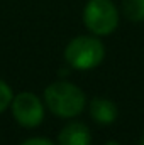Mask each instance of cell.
I'll return each instance as SVG.
<instances>
[{"label": "cell", "mask_w": 144, "mask_h": 145, "mask_svg": "<svg viewBox=\"0 0 144 145\" xmlns=\"http://www.w3.org/2000/svg\"><path fill=\"white\" fill-rule=\"evenodd\" d=\"M83 22L95 36H108L119 25V12L110 0H88L83 10Z\"/></svg>", "instance_id": "3"}, {"label": "cell", "mask_w": 144, "mask_h": 145, "mask_svg": "<svg viewBox=\"0 0 144 145\" xmlns=\"http://www.w3.org/2000/svg\"><path fill=\"white\" fill-rule=\"evenodd\" d=\"M105 145H120V144H119V142H115V140H108Z\"/></svg>", "instance_id": "10"}, {"label": "cell", "mask_w": 144, "mask_h": 145, "mask_svg": "<svg viewBox=\"0 0 144 145\" xmlns=\"http://www.w3.org/2000/svg\"><path fill=\"white\" fill-rule=\"evenodd\" d=\"M90 142H92L90 130L85 127V123L80 121L68 123L58 135L59 145H90Z\"/></svg>", "instance_id": "5"}, {"label": "cell", "mask_w": 144, "mask_h": 145, "mask_svg": "<svg viewBox=\"0 0 144 145\" xmlns=\"http://www.w3.org/2000/svg\"><path fill=\"white\" fill-rule=\"evenodd\" d=\"M44 101L49 111L59 118H73L80 115L87 105L85 93L68 81H56L49 84L44 89Z\"/></svg>", "instance_id": "1"}, {"label": "cell", "mask_w": 144, "mask_h": 145, "mask_svg": "<svg viewBox=\"0 0 144 145\" xmlns=\"http://www.w3.org/2000/svg\"><path fill=\"white\" fill-rule=\"evenodd\" d=\"M105 57V47L97 37L78 36L71 39L65 49V59L75 69L97 68Z\"/></svg>", "instance_id": "2"}, {"label": "cell", "mask_w": 144, "mask_h": 145, "mask_svg": "<svg viewBox=\"0 0 144 145\" xmlns=\"http://www.w3.org/2000/svg\"><path fill=\"white\" fill-rule=\"evenodd\" d=\"M90 116L100 125H108L117 118V106L107 98H93L90 101Z\"/></svg>", "instance_id": "6"}, {"label": "cell", "mask_w": 144, "mask_h": 145, "mask_svg": "<svg viewBox=\"0 0 144 145\" xmlns=\"http://www.w3.org/2000/svg\"><path fill=\"white\" fill-rule=\"evenodd\" d=\"M122 10L131 22L144 20V0H122Z\"/></svg>", "instance_id": "7"}, {"label": "cell", "mask_w": 144, "mask_h": 145, "mask_svg": "<svg viewBox=\"0 0 144 145\" xmlns=\"http://www.w3.org/2000/svg\"><path fill=\"white\" fill-rule=\"evenodd\" d=\"M20 145H54L51 140L48 138H42V137H36V138H29L26 142H22Z\"/></svg>", "instance_id": "9"}, {"label": "cell", "mask_w": 144, "mask_h": 145, "mask_svg": "<svg viewBox=\"0 0 144 145\" xmlns=\"http://www.w3.org/2000/svg\"><path fill=\"white\" fill-rule=\"evenodd\" d=\"M139 145H144V135L141 137V140H139Z\"/></svg>", "instance_id": "11"}, {"label": "cell", "mask_w": 144, "mask_h": 145, "mask_svg": "<svg viewBox=\"0 0 144 145\" xmlns=\"http://www.w3.org/2000/svg\"><path fill=\"white\" fill-rule=\"evenodd\" d=\"M12 100H14V95H12L10 86L5 81L0 79V113H3L5 110L10 106Z\"/></svg>", "instance_id": "8"}, {"label": "cell", "mask_w": 144, "mask_h": 145, "mask_svg": "<svg viewBox=\"0 0 144 145\" xmlns=\"http://www.w3.org/2000/svg\"><path fill=\"white\" fill-rule=\"evenodd\" d=\"M10 106H12V115L15 121L26 128H34L37 125H41L44 118L42 101L34 93H27V91L19 93L17 96H14Z\"/></svg>", "instance_id": "4"}]
</instances>
